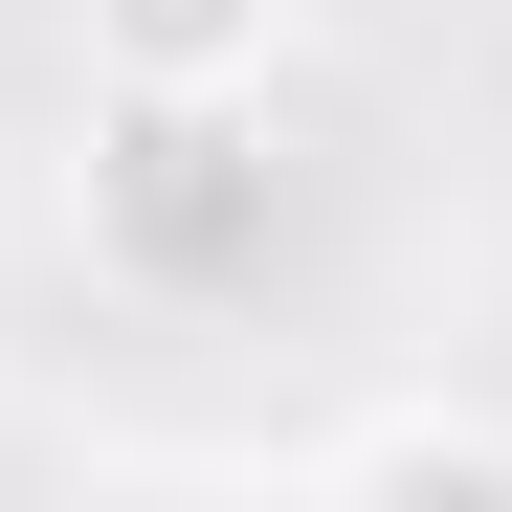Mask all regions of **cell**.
I'll list each match as a JSON object with an SVG mask.
<instances>
[{"mask_svg": "<svg viewBox=\"0 0 512 512\" xmlns=\"http://www.w3.org/2000/svg\"><path fill=\"white\" fill-rule=\"evenodd\" d=\"M90 245H112L134 290H223V268H268L245 90H90Z\"/></svg>", "mask_w": 512, "mask_h": 512, "instance_id": "cell-1", "label": "cell"}, {"mask_svg": "<svg viewBox=\"0 0 512 512\" xmlns=\"http://www.w3.org/2000/svg\"><path fill=\"white\" fill-rule=\"evenodd\" d=\"M312 0H90V90H268Z\"/></svg>", "mask_w": 512, "mask_h": 512, "instance_id": "cell-2", "label": "cell"}, {"mask_svg": "<svg viewBox=\"0 0 512 512\" xmlns=\"http://www.w3.org/2000/svg\"><path fill=\"white\" fill-rule=\"evenodd\" d=\"M290 490H490L512 512V423L490 401H357L334 446H290Z\"/></svg>", "mask_w": 512, "mask_h": 512, "instance_id": "cell-3", "label": "cell"}]
</instances>
